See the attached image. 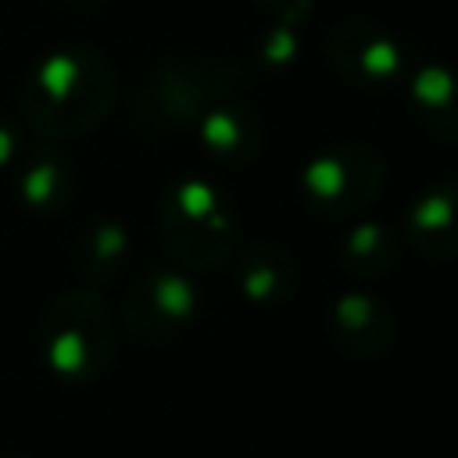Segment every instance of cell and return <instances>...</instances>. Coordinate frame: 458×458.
<instances>
[{
  "instance_id": "obj_7",
  "label": "cell",
  "mask_w": 458,
  "mask_h": 458,
  "mask_svg": "<svg viewBox=\"0 0 458 458\" xmlns=\"http://www.w3.org/2000/svg\"><path fill=\"white\" fill-rule=\"evenodd\" d=\"M326 64L354 89L379 93L408 79V50L404 43L369 21V18H347L336 21L326 36Z\"/></svg>"
},
{
  "instance_id": "obj_3",
  "label": "cell",
  "mask_w": 458,
  "mask_h": 458,
  "mask_svg": "<svg viewBox=\"0 0 458 458\" xmlns=\"http://www.w3.org/2000/svg\"><path fill=\"white\" fill-rule=\"evenodd\" d=\"M247 86V64L236 57H168L147 72L132 93V122L143 129L197 125L215 104Z\"/></svg>"
},
{
  "instance_id": "obj_13",
  "label": "cell",
  "mask_w": 458,
  "mask_h": 458,
  "mask_svg": "<svg viewBox=\"0 0 458 458\" xmlns=\"http://www.w3.org/2000/svg\"><path fill=\"white\" fill-rule=\"evenodd\" d=\"M408 104L415 122L440 143L458 147V68L426 61L408 72Z\"/></svg>"
},
{
  "instance_id": "obj_5",
  "label": "cell",
  "mask_w": 458,
  "mask_h": 458,
  "mask_svg": "<svg viewBox=\"0 0 458 458\" xmlns=\"http://www.w3.org/2000/svg\"><path fill=\"white\" fill-rule=\"evenodd\" d=\"M386 182V165L369 143H329L315 150L301 168V200L318 218H354L365 211Z\"/></svg>"
},
{
  "instance_id": "obj_10",
  "label": "cell",
  "mask_w": 458,
  "mask_h": 458,
  "mask_svg": "<svg viewBox=\"0 0 458 458\" xmlns=\"http://www.w3.org/2000/svg\"><path fill=\"white\" fill-rule=\"evenodd\" d=\"M14 193L21 197L25 208L54 215L61 208H68V200L75 197V161L54 143H36L32 150H21L14 157Z\"/></svg>"
},
{
  "instance_id": "obj_1",
  "label": "cell",
  "mask_w": 458,
  "mask_h": 458,
  "mask_svg": "<svg viewBox=\"0 0 458 458\" xmlns=\"http://www.w3.org/2000/svg\"><path fill=\"white\" fill-rule=\"evenodd\" d=\"M118 72L89 47H61L39 57L18 89L21 118L43 140H75L93 132L118 107Z\"/></svg>"
},
{
  "instance_id": "obj_19",
  "label": "cell",
  "mask_w": 458,
  "mask_h": 458,
  "mask_svg": "<svg viewBox=\"0 0 458 458\" xmlns=\"http://www.w3.org/2000/svg\"><path fill=\"white\" fill-rule=\"evenodd\" d=\"M0 458H29V454H18V451H14V454H0Z\"/></svg>"
},
{
  "instance_id": "obj_16",
  "label": "cell",
  "mask_w": 458,
  "mask_h": 458,
  "mask_svg": "<svg viewBox=\"0 0 458 458\" xmlns=\"http://www.w3.org/2000/svg\"><path fill=\"white\" fill-rule=\"evenodd\" d=\"M297 54V29L293 25H268L261 39V61L265 64H290Z\"/></svg>"
},
{
  "instance_id": "obj_17",
  "label": "cell",
  "mask_w": 458,
  "mask_h": 458,
  "mask_svg": "<svg viewBox=\"0 0 458 458\" xmlns=\"http://www.w3.org/2000/svg\"><path fill=\"white\" fill-rule=\"evenodd\" d=\"M272 25H301L308 14H311V7H315V0H250Z\"/></svg>"
},
{
  "instance_id": "obj_12",
  "label": "cell",
  "mask_w": 458,
  "mask_h": 458,
  "mask_svg": "<svg viewBox=\"0 0 458 458\" xmlns=\"http://www.w3.org/2000/svg\"><path fill=\"white\" fill-rule=\"evenodd\" d=\"M197 136L204 154H211L222 165H250L265 147V118L243 104V100H222L215 104L200 122Z\"/></svg>"
},
{
  "instance_id": "obj_8",
  "label": "cell",
  "mask_w": 458,
  "mask_h": 458,
  "mask_svg": "<svg viewBox=\"0 0 458 458\" xmlns=\"http://www.w3.org/2000/svg\"><path fill=\"white\" fill-rule=\"evenodd\" d=\"M326 333L344 358L372 361L394 344V315L379 297L365 290H347L329 304Z\"/></svg>"
},
{
  "instance_id": "obj_6",
  "label": "cell",
  "mask_w": 458,
  "mask_h": 458,
  "mask_svg": "<svg viewBox=\"0 0 458 458\" xmlns=\"http://www.w3.org/2000/svg\"><path fill=\"white\" fill-rule=\"evenodd\" d=\"M197 315V286L186 268H147L140 272L122 301L118 326L143 347H165L179 340Z\"/></svg>"
},
{
  "instance_id": "obj_15",
  "label": "cell",
  "mask_w": 458,
  "mask_h": 458,
  "mask_svg": "<svg viewBox=\"0 0 458 458\" xmlns=\"http://www.w3.org/2000/svg\"><path fill=\"white\" fill-rule=\"evenodd\" d=\"M401 258V240L383 222H354L336 236V265L354 279H379Z\"/></svg>"
},
{
  "instance_id": "obj_14",
  "label": "cell",
  "mask_w": 458,
  "mask_h": 458,
  "mask_svg": "<svg viewBox=\"0 0 458 458\" xmlns=\"http://www.w3.org/2000/svg\"><path fill=\"white\" fill-rule=\"evenodd\" d=\"M129 254H132V240L125 225L114 218L86 222L72 240V268L89 290L118 283L125 276Z\"/></svg>"
},
{
  "instance_id": "obj_11",
  "label": "cell",
  "mask_w": 458,
  "mask_h": 458,
  "mask_svg": "<svg viewBox=\"0 0 458 458\" xmlns=\"http://www.w3.org/2000/svg\"><path fill=\"white\" fill-rule=\"evenodd\" d=\"M233 272H236L240 293L261 308H276L290 301L301 283L297 258L283 243H272V240L240 243V250L233 254Z\"/></svg>"
},
{
  "instance_id": "obj_9",
  "label": "cell",
  "mask_w": 458,
  "mask_h": 458,
  "mask_svg": "<svg viewBox=\"0 0 458 458\" xmlns=\"http://www.w3.org/2000/svg\"><path fill=\"white\" fill-rule=\"evenodd\" d=\"M404 240L429 261L458 258V179H440L411 197L404 211Z\"/></svg>"
},
{
  "instance_id": "obj_18",
  "label": "cell",
  "mask_w": 458,
  "mask_h": 458,
  "mask_svg": "<svg viewBox=\"0 0 458 458\" xmlns=\"http://www.w3.org/2000/svg\"><path fill=\"white\" fill-rule=\"evenodd\" d=\"M18 154H21V132L7 114H0V172H7Z\"/></svg>"
},
{
  "instance_id": "obj_4",
  "label": "cell",
  "mask_w": 458,
  "mask_h": 458,
  "mask_svg": "<svg viewBox=\"0 0 458 458\" xmlns=\"http://www.w3.org/2000/svg\"><path fill=\"white\" fill-rule=\"evenodd\" d=\"M157 240L179 268L229 265L240 250V211L211 179H179L157 204Z\"/></svg>"
},
{
  "instance_id": "obj_2",
  "label": "cell",
  "mask_w": 458,
  "mask_h": 458,
  "mask_svg": "<svg viewBox=\"0 0 458 458\" xmlns=\"http://www.w3.org/2000/svg\"><path fill=\"white\" fill-rule=\"evenodd\" d=\"M118 315L89 286H68L54 293L36 326L43 365L64 383H89L107 372L118 351Z\"/></svg>"
}]
</instances>
